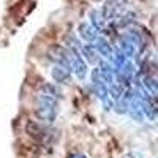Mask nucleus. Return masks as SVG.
Masks as SVG:
<instances>
[{
  "instance_id": "nucleus-1",
  "label": "nucleus",
  "mask_w": 158,
  "mask_h": 158,
  "mask_svg": "<svg viewBox=\"0 0 158 158\" xmlns=\"http://www.w3.org/2000/svg\"><path fill=\"white\" fill-rule=\"evenodd\" d=\"M142 48V36L139 32L131 30L120 38V51L127 57H135Z\"/></svg>"
},
{
  "instance_id": "nucleus-2",
  "label": "nucleus",
  "mask_w": 158,
  "mask_h": 158,
  "mask_svg": "<svg viewBox=\"0 0 158 158\" xmlns=\"http://www.w3.org/2000/svg\"><path fill=\"white\" fill-rule=\"evenodd\" d=\"M67 57L70 62V68L74 71L77 79H84L87 76V63L82 60L81 54L74 48H70V49H67Z\"/></svg>"
},
{
  "instance_id": "nucleus-3",
  "label": "nucleus",
  "mask_w": 158,
  "mask_h": 158,
  "mask_svg": "<svg viewBox=\"0 0 158 158\" xmlns=\"http://www.w3.org/2000/svg\"><path fill=\"white\" fill-rule=\"evenodd\" d=\"M25 131H27V135L32 139H35L38 142H48L51 138V130L38 122H29L25 125Z\"/></svg>"
},
{
  "instance_id": "nucleus-4",
  "label": "nucleus",
  "mask_w": 158,
  "mask_h": 158,
  "mask_svg": "<svg viewBox=\"0 0 158 158\" xmlns=\"http://www.w3.org/2000/svg\"><path fill=\"white\" fill-rule=\"evenodd\" d=\"M98 63H100V68H98L100 77L106 82V85H109L111 82L115 81V68L112 67V63L108 62V60H103V62H98Z\"/></svg>"
},
{
  "instance_id": "nucleus-5",
  "label": "nucleus",
  "mask_w": 158,
  "mask_h": 158,
  "mask_svg": "<svg viewBox=\"0 0 158 158\" xmlns=\"http://www.w3.org/2000/svg\"><path fill=\"white\" fill-rule=\"evenodd\" d=\"M77 32H79V36H81L82 40H85V41H90V43L95 41V40L98 38V30H97L92 24H89V22L79 24Z\"/></svg>"
},
{
  "instance_id": "nucleus-6",
  "label": "nucleus",
  "mask_w": 158,
  "mask_h": 158,
  "mask_svg": "<svg viewBox=\"0 0 158 158\" xmlns=\"http://www.w3.org/2000/svg\"><path fill=\"white\" fill-rule=\"evenodd\" d=\"M52 77H54V81L57 84H67L71 76H70V68L63 67V65H56L54 68H52Z\"/></svg>"
},
{
  "instance_id": "nucleus-7",
  "label": "nucleus",
  "mask_w": 158,
  "mask_h": 158,
  "mask_svg": "<svg viewBox=\"0 0 158 158\" xmlns=\"http://www.w3.org/2000/svg\"><path fill=\"white\" fill-rule=\"evenodd\" d=\"M95 44V49H97V52L98 54H101L104 59H108V60H111V56H112V48H111V44H109V41L106 38H103V36H98L95 41H94Z\"/></svg>"
},
{
  "instance_id": "nucleus-8",
  "label": "nucleus",
  "mask_w": 158,
  "mask_h": 158,
  "mask_svg": "<svg viewBox=\"0 0 158 158\" xmlns=\"http://www.w3.org/2000/svg\"><path fill=\"white\" fill-rule=\"evenodd\" d=\"M36 117L43 122H54L56 118V108L54 106H44V104H38L36 108Z\"/></svg>"
},
{
  "instance_id": "nucleus-9",
  "label": "nucleus",
  "mask_w": 158,
  "mask_h": 158,
  "mask_svg": "<svg viewBox=\"0 0 158 158\" xmlns=\"http://www.w3.org/2000/svg\"><path fill=\"white\" fill-rule=\"evenodd\" d=\"M79 54L84 56L85 60H87L89 63H92V65H97V63L100 62L98 52H97V49H95L94 44H84V46H81V49H79Z\"/></svg>"
},
{
  "instance_id": "nucleus-10",
  "label": "nucleus",
  "mask_w": 158,
  "mask_h": 158,
  "mask_svg": "<svg viewBox=\"0 0 158 158\" xmlns=\"http://www.w3.org/2000/svg\"><path fill=\"white\" fill-rule=\"evenodd\" d=\"M90 24L94 25L97 30H101L104 27V24H106V18H104L103 11H100V10L90 11Z\"/></svg>"
},
{
  "instance_id": "nucleus-11",
  "label": "nucleus",
  "mask_w": 158,
  "mask_h": 158,
  "mask_svg": "<svg viewBox=\"0 0 158 158\" xmlns=\"http://www.w3.org/2000/svg\"><path fill=\"white\" fill-rule=\"evenodd\" d=\"M141 85H142V90L147 92L150 97H156V81L152 76H144Z\"/></svg>"
},
{
  "instance_id": "nucleus-12",
  "label": "nucleus",
  "mask_w": 158,
  "mask_h": 158,
  "mask_svg": "<svg viewBox=\"0 0 158 158\" xmlns=\"http://www.w3.org/2000/svg\"><path fill=\"white\" fill-rule=\"evenodd\" d=\"M127 56L123 54V52L120 51V49H115V51H112V56H111V63H112V67L115 68V70H120L123 65H125V62H127Z\"/></svg>"
},
{
  "instance_id": "nucleus-13",
  "label": "nucleus",
  "mask_w": 158,
  "mask_h": 158,
  "mask_svg": "<svg viewBox=\"0 0 158 158\" xmlns=\"http://www.w3.org/2000/svg\"><path fill=\"white\" fill-rule=\"evenodd\" d=\"M41 92H43V94L54 95V97H57V94H59V90L52 85V84H44V85H41Z\"/></svg>"
},
{
  "instance_id": "nucleus-14",
  "label": "nucleus",
  "mask_w": 158,
  "mask_h": 158,
  "mask_svg": "<svg viewBox=\"0 0 158 158\" xmlns=\"http://www.w3.org/2000/svg\"><path fill=\"white\" fill-rule=\"evenodd\" d=\"M70 158H87L85 155H82V153H74V155H71Z\"/></svg>"
}]
</instances>
